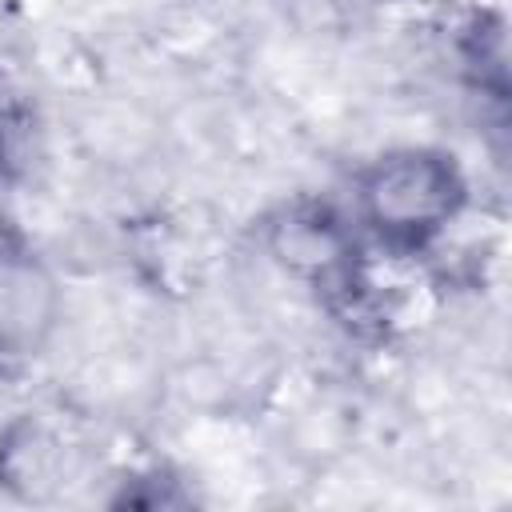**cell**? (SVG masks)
Here are the masks:
<instances>
[{"mask_svg": "<svg viewBox=\"0 0 512 512\" xmlns=\"http://www.w3.org/2000/svg\"><path fill=\"white\" fill-rule=\"evenodd\" d=\"M468 204V180L452 152L408 144L372 156L352 184V224L388 252L428 248Z\"/></svg>", "mask_w": 512, "mask_h": 512, "instance_id": "cell-1", "label": "cell"}, {"mask_svg": "<svg viewBox=\"0 0 512 512\" xmlns=\"http://www.w3.org/2000/svg\"><path fill=\"white\" fill-rule=\"evenodd\" d=\"M272 260L296 280L312 284L328 308H356L364 300V248L352 220L324 200H292L264 224Z\"/></svg>", "mask_w": 512, "mask_h": 512, "instance_id": "cell-2", "label": "cell"}, {"mask_svg": "<svg viewBox=\"0 0 512 512\" xmlns=\"http://www.w3.org/2000/svg\"><path fill=\"white\" fill-rule=\"evenodd\" d=\"M60 284L12 232H0V376L32 364L56 336Z\"/></svg>", "mask_w": 512, "mask_h": 512, "instance_id": "cell-3", "label": "cell"}, {"mask_svg": "<svg viewBox=\"0 0 512 512\" xmlns=\"http://www.w3.org/2000/svg\"><path fill=\"white\" fill-rule=\"evenodd\" d=\"M72 476L68 440L40 416H16L0 432V484L20 500H48Z\"/></svg>", "mask_w": 512, "mask_h": 512, "instance_id": "cell-4", "label": "cell"}, {"mask_svg": "<svg viewBox=\"0 0 512 512\" xmlns=\"http://www.w3.org/2000/svg\"><path fill=\"white\" fill-rule=\"evenodd\" d=\"M12 160H16V116H12V104L0 96V176L8 172Z\"/></svg>", "mask_w": 512, "mask_h": 512, "instance_id": "cell-5", "label": "cell"}]
</instances>
